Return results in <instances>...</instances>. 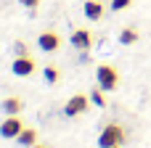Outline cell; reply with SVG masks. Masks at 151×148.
I'll return each mask as SVG.
<instances>
[{"label": "cell", "mask_w": 151, "mask_h": 148, "mask_svg": "<svg viewBox=\"0 0 151 148\" xmlns=\"http://www.w3.org/2000/svg\"><path fill=\"white\" fill-rule=\"evenodd\" d=\"M90 103L98 106V109H106V93H104L101 87H93V90H90Z\"/></svg>", "instance_id": "cell-12"}, {"label": "cell", "mask_w": 151, "mask_h": 148, "mask_svg": "<svg viewBox=\"0 0 151 148\" xmlns=\"http://www.w3.org/2000/svg\"><path fill=\"white\" fill-rule=\"evenodd\" d=\"M21 130H24V124H21L19 117H5L3 124H0V138H5V140H16V138L21 135Z\"/></svg>", "instance_id": "cell-5"}, {"label": "cell", "mask_w": 151, "mask_h": 148, "mask_svg": "<svg viewBox=\"0 0 151 148\" xmlns=\"http://www.w3.org/2000/svg\"><path fill=\"white\" fill-rule=\"evenodd\" d=\"M21 109H24V103H21V98H16V95H11V98L3 101V111H5V117H19Z\"/></svg>", "instance_id": "cell-9"}, {"label": "cell", "mask_w": 151, "mask_h": 148, "mask_svg": "<svg viewBox=\"0 0 151 148\" xmlns=\"http://www.w3.org/2000/svg\"><path fill=\"white\" fill-rule=\"evenodd\" d=\"M96 79H98V87H101L104 93H111V90L119 85V74H117V69L109 66V64H98V69H96Z\"/></svg>", "instance_id": "cell-1"}, {"label": "cell", "mask_w": 151, "mask_h": 148, "mask_svg": "<svg viewBox=\"0 0 151 148\" xmlns=\"http://www.w3.org/2000/svg\"><path fill=\"white\" fill-rule=\"evenodd\" d=\"M32 148H45V146H32Z\"/></svg>", "instance_id": "cell-17"}, {"label": "cell", "mask_w": 151, "mask_h": 148, "mask_svg": "<svg viewBox=\"0 0 151 148\" xmlns=\"http://www.w3.org/2000/svg\"><path fill=\"white\" fill-rule=\"evenodd\" d=\"M69 42H72L77 50L88 53V50H90V45H93V34H90L88 29H74V32H72V37H69Z\"/></svg>", "instance_id": "cell-7"}, {"label": "cell", "mask_w": 151, "mask_h": 148, "mask_svg": "<svg viewBox=\"0 0 151 148\" xmlns=\"http://www.w3.org/2000/svg\"><path fill=\"white\" fill-rule=\"evenodd\" d=\"M104 3L101 0H85V5H82V13L90 19V21H101L104 19Z\"/></svg>", "instance_id": "cell-8"}, {"label": "cell", "mask_w": 151, "mask_h": 148, "mask_svg": "<svg viewBox=\"0 0 151 148\" xmlns=\"http://www.w3.org/2000/svg\"><path fill=\"white\" fill-rule=\"evenodd\" d=\"M119 42H122V45H133V42H138V32H135L133 26H125V29L119 32Z\"/></svg>", "instance_id": "cell-11"}, {"label": "cell", "mask_w": 151, "mask_h": 148, "mask_svg": "<svg viewBox=\"0 0 151 148\" xmlns=\"http://www.w3.org/2000/svg\"><path fill=\"white\" fill-rule=\"evenodd\" d=\"M13 53H16V56H29V50H27V45H24L21 40L13 42Z\"/></svg>", "instance_id": "cell-15"}, {"label": "cell", "mask_w": 151, "mask_h": 148, "mask_svg": "<svg viewBox=\"0 0 151 148\" xmlns=\"http://www.w3.org/2000/svg\"><path fill=\"white\" fill-rule=\"evenodd\" d=\"M125 143V130L119 124H106L98 135V146L101 148H114V146H122Z\"/></svg>", "instance_id": "cell-2"}, {"label": "cell", "mask_w": 151, "mask_h": 148, "mask_svg": "<svg viewBox=\"0 0 151 148\" xmlns=\"http://www.w3.org/2000/svg\"><path fill=\"white\" fill-rule=\"evenodd\" d=\"M130 5H133V0H111V11H125Z\"/></svg>", "instance_id": "cell-14"}, {"label": "cell", "mask_w": 151, "mask_h": 148, "mask_svg": "<svg viewBox=\"0 0 151 148\" xmlns=\"http://www.w3.org/2000/svg\"><path fill=\"white\" fill-rule=\"evenodd\" d=\"M16 143H19V146H24V148L37 146V132H35V130H29V127H24V130H21V135L16 138Z\"/></svg>", "instance_id": "cell-10"}, {"label": "cell", "mask_w": 151, "mask_h": 148, "mask_svg": "<svg viewBox=\"0 0 151 148\" xmlns=\"http://www.w3.org/2000/svg\"><path fill=\"white\" fill-rule=\"evenodd\" d=\"M35 69H37V64H35V58H32V56H16V58H13V64H11L13 77H32V74H35Z\"/></svg>", "instance_id": "cell-4"}, {"label": "cell", "mask_w": 151, "mask_h": 148, "mask_svg": "<svg viewBox=\"0 0 151 148\" xmlns=\"http://www.w3.org/2000/svg\"><path fill=\"white\" fill-rule=\"evenodd\" d=\"M88 103H90V95H72L69 101H66V106H64V117H69V119H74V117H80V114H85L88 111Z\"/></svg>", "instance_id": "cell-3"}, {"label": "cell", "mask_w": 151, "mask_h": 148, "mask_svg": "<svg viewBox=\"0 0 151 148\" xmlns=\"http://www.w3.org/2000/svg\"><path fill=\"white\" fill-rule=\"evenodd\" d=\"M114 148H119V146H114Z\"/></svg>", "instance_id": "cell-18"}, {"label": "cell", "mask_w": 151, "mask_h": 148, "mask_svg": "<svg viewBox=\"0 0 151 148\" xmlns=\"http://www.w3.org/2000/svg\"><path fill=\"white\" fill-rule=\"evenodd\" d=\"M19 3H21L24 8H32V11H35V8L40 5V0H19Z\"/></svg>", "instance_id": "cell-16"}, {"label": "cell", "mask_w": 151, "mask_h": 148, "mask_svg": "<svg viewBox=\"0 0 151 148\" xmlns=\"http://www.w3.org/2000/svg\"><path fill=\"white\" fill-rule=\"evenodd\" d=\"M42 77H45L48 85H56V82L61 79V71H58L56 66H42Z\"/></svg>", "instance_id": "cell-13"}, {"label": "cell", "mask_w": 151, "mask_h": 148, "mask_svg": "<svg viewBox=\"0 0 151 148\" xmlns=\"http://www.w3.org/2000/svg\"><path fill=\"white\" fill-rule=\"evenodd\" d=\"M37 48L42 50V53H53V50H58L61 48V37L56 34V32H40L37 34Z\"/></svg>", "instance_id": "cell-6"}]
</instances>
